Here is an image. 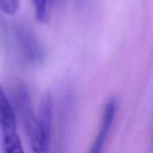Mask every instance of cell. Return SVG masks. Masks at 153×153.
<instances>
[{
  "label": "cell",
  "mask_w": 153,
  "mask_h": 153,
  "mask_svg": "<svg viewBox=\"0 0 153 153\" xmlns=\"http://www.w3.org/2000/svg\"><path fill=\"white\" fill-rule=\"evenodd\" d=\"M14 40L21 61L26 65H37L44 58V52L41 43L29 27L16 24L14 27Z\"/></svg>",
  "instance_id": "7a4b0ae2"
},
{
  "label": "cell",
  "mask_w": 153,
  "mask_h": 153,
  "mask_svg": "<svg viewBox=\"0 0 153 153\" xmlns=\"http://www.w3.org/2000/svg\"><path fill=\"white\" fill-rule=\"evenodd\" d=\"M14 112L17 113L26 134L30 138L34 130L37 115L34 112L29 89L25 84L20 83L14 88Z\"/></svg>",
  "instance_id": "3957f363"
},
{
  "label": "cell",
  "mask_w": 153,
  "mask_h": 153,
  "mask_svg": "<svg viewBox=\"0 0 153 153\" xmlns=\"http://www.w3.org/2000/svg\"><path fill=\"white\" fill-rule=\"evenodd\" d=\"M52 125V99L47 94L43 97L36 116L34 130L29 138L34 153H48L50 146Z\"/></svg>",
  "instance_id": "6da1fadb"
},
{
  "label": "cell",
  "mask_w": 153,
  "mask_h": 153,
  "mask_svg": "<svg viewBox=\"0 0 153 153\" xmlns=\"http://www.w3.org/2000/svg\"><path fill=\"white\" fill-rule=\"evenodd\" d=\"M35 11V16L39 22H44L50 16V10L53 0H32Z\"/></svg>",
  "instance_id": "52a82bcc"
},
{
  "label": "cell",
  "mask_w": 153,
  "mask_h": 153,
  "mask_svg": "<svg viewBox=\"0 0 153 153\" xmlns=\"http://www.w3.org/2000/svg\"><path fill=\"white\" fill-rule=\"evenodd\" d=\"M3 147L5 153H24L17 133L3 136Z\"/></svg>",
  "instance_id": "8992f818"
},
{
  "label": "cell",
  "mask_w": 153,
  "mask_h": 153,
  "mask_svg": "<svg viewBox=\"0 0 153 153\" xmlns=\"http://www.w3.org/2000/svg\"><path fill=\"white\" fill-rule=\"evenodd\" d=\"M116 113H117V101L115 99H111L105 107L98 133L88 153L103 152L107 137L110 134V131L115 120Z\"/></svg>",
  "instance_id": "277c9868"
},
{
  "label": "cell",
  "mask_w": 153,
  "mask_h": 153,
  "mask_svg": "<svg viewBox=\"0 0 153 153\" xmlns=\"http://www.w3.org/2000/svg\"><path fill=\"white\" fill-rule=\"evenodd\" d=\"M16 128V116L14 107L11 105L4 89L0 85V131L3 136H5L15 134Z\"/></svg>",
  "instance_id": "5b68a950"
},
{
  "label": "cell",
  "mask_w": 153,
  "mask_h": 153,
  "mask_svg": "<svg viewBox=\"0 0 153 153\" xmlns=\"http://www.w3.org/2000/svg\"><path fill=\"white\" fill-rule=\"evenodd\" d=\"M20 7V0H0V10L7 15H14Z\"/></svg>",
  "instance_id": "ba28073f"
}]
</instances>
